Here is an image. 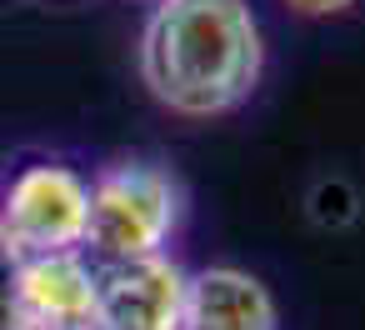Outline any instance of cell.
<instances>
[{"mask_svg": "<svg viewBox=\"0 0 365 330\" xmlns=\"http://www.w3.org/2000/svg\"><path fill=\"white\" fill-rule=\"evenodd\" d=\"M260 66L265 41L250 0H160L140 31V81L185 120L235 110L260 86Z\"/></svg>", "mask_w": 365, "mask_h": 330, "instance_id": "obj_1", "label": "cell"}, {"mask_svg": "<svg viewBox=\"0 0 365 330\" xmlns=\"http://www.w3.org/2000/svg\"><path fill=\"white\" fill-rule=\"evenodd\" d=\"M180 225V185L150 160H120L91 180V255L96 265L165 255Z\"/></svg>", "mask_w": 365, "mask_h": 330, "instance_id": "obj_2", "label": "cell"}, {"mask_svg": "<svg viewBox=\"0 0 365 330\" xmlns=\"http://www.w3.org/2000/svg\"><path fill=\"white\" fill-rule=\"evenodd\" d=\"M0 220L21 260L31 255H76L91 235V180L71 165H26L0 200Z\"/></svg>", "mask_w": 365, "mask_h": 330, "instance_id": "obj_3", "label": "cell"}, {"mask_svg": "<svg viewBox=\"0 0 365 330\" xmlns=\"http://www.w3.org/2000/svg\"><path fill=\"white\" fill-rule=\"evenodd\" d=\"M101 275L96 260L76 255H31L11 275L6 330H96Z\"/></svg>", "mask_w": 365, "mask_h": 330, "instance_id": "obj_4", "label": "cell"}, {"mask_svg": "<svg viewBox=\"0 0 365 330\" xmlns=\"http://www.w3.org/2000/svg\"><path fill=\"white\" fill-rule=\"evenodd\" d=\"M96 275H101L96 330H180L185 270L170 255L96 265Z\"/></svg>", "mask_w": 365, "mask_h": 330, "instance_id": "obj_5", "label": "cell"}, {"mask_svg": "<svg viewBox=\"0 0 365 330\" xmlns=\"http://www.w3.org/2000/svg\"><path fill=\"white\" fill-rule=\"evenodd\" d=\"M180 330H280V310L250 270L205 265L185 275Z\"/></svg>", "mask_w": 365, "mask_h": 330, "instance_id": "obj_6", "label": "cell"}, {"mask_svg": "<svg viewBox=\"0 0 365 330\" xmlns=\"http://www.w3.org/2000/svg\"><path fill=\"white\" fill-rule=\"evenodd\" d=\"M305 215L320 225V230H345L360 220V190L345 180V175H325L310 185L305 195Z\"/></svg>", "mask_w": 365, "mask_h": 330, "instance_id": "obj_7", "label": "cell"}, {"mask_svg": "<svg viewBox=\"0 0 365 330\" xmlns=\"http://www.w3.org/2000/svg\"><path fill=\"white\" fill-rule=\"evenodd\" d=\"M16 265H21V255H16V245H11V235H6V220H0V320H6V300H11V275H16Z\"/></svg>", "mask_w": 365, "mask_h": 330, "instance_id": "obj_8", "label": "cell"}, {"mask_svg": "<svg viewBox=\"0 0 365 330\" xmlns=\"http://www.w3.org/2000/svg\"><path fill=\"white\" fill-rule=\"evenodd\" d=\"M285 6H290L295 16H340V11L355 6V0H285Z\"/></svg>", "mask_w": 365, "mask_h": 330, "instance_id": "obj_9", "label": "cell"}, {"mask_svg": "<svg viewBox=\"0 0 365 330\" xmlns=\"http://www.w3.org/2000/svg\"><path fill=\"white\" fill-rule=\"evenodd\" d=\"M0 330H6V325H0Z\"/></svg>", "mask_w": 365, "mask_h": 330, "instance_id": "obj_10", "label": "cell"}]
</instances>
